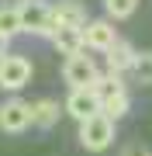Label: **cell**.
Returning <instances> with one entry per match:
<instances>
[{"label": "cell", "mask_w": 152, "mask_h": 156, "mask_svg": "<svg viewBox=\"0 0 152 156\" xmlns=\"http://www.w3.org/2000/svg\"><path fill=\"white\" fill-rule=\"evenodd\" d=\"M79 142H83V149H90V153H104L107 146L114 142V122L107 115H90V118H83L79 122Z\"/></svg>", "instance_id": "6da1fadb"}, {"label": "cell", "mask_w": 152, "mask_h": 156, "mask_svg": "<svg viewBox=\"0 0 152 156\" xmlns=\"http://www.w3.org/2000/svg\"><path fill=\"white\" fill-rule=\"evenodd\" d=\"M97 76H100V69H97V62L86 56V52L66 56V62H62V80H66L69 87H93Z\"/></svg>", "instance_id": "7a4b0ae2"}, {"label": "cell", "mask_w": 152, "mask_h": 156, "mask_svg": "<svg viewBox=\"0 0 152 156\" xmlns=\"http://www.w3.org/2000/svg\"><path fill=\"white\" fill-rule=\"evenodd\" d=\"M24 128H31V104L21 97H11L0 104V132L7 135H21Z\"/></svg>", "instance_id": "3957f363"}, {"label": "cell", "mask_w": 152, "mask_h": 156, "mask_svg": "<svg viewBox=\"0 0 152 156\" xmlns=\"http://www.w3.org/2000/svg\"><path fill=\"white\" fill-rule=\"evenodd\" d=\"M21 31L49 35L52 31V4H45V0H24L21 4Z\"/></svg>", "instance_id": "277c9868"}, {"label": "cell", "mask_w": 152, "mask_h": 156, "mask_svg": "<svg viewBox=\"0 0 152 156\" xmlns=\"http://www.w3.org/2000/svg\"><path fill=\"white\" fill-rule=\"evenodd\" d=\"M97 111H100V94L93 87H69V97H66V115L69 118L83 122V118H90Z\"/></svg>", "instance_id": "5b68a950"}, {"label": "cell", "mask_w": 152, "mask_h": 156, "mask_svg": "<svg viewBox=\"0 0 152 156\" xmlns=\"http://www.w3.org/2000/svg\"><path fill=\"white\" fill-rule=\"evenodd\" d=\"M31 80V62L24 56H0V87L7 90H21L24 83Z\"/></svg>", "instance_id": "8992f818"}, {"label": "cell", "mask_w": 152, "mask_h": 156, "mask_svg": "<svg viewBox=\"0 0 152 156\" xmlns=\"http://www.w3.org/2000/svg\"><path fill=\"white\" fill-rule=\"evenodd\" d=\"M86 7L79 0H56L52 4V28H83Z\"/></svg>", "instance_id": "52a82bcc"}, {"label": "cell", "mask_w": 152, "mask_h": 156, "mask_svg": "<svg viewBox=\"0 0 152 156\" xmlns=\"http://www.w3.org/2000/svg\"><path fill=\"white\" fill-rule=\"evenodd\" d=\"M118 42V31H114L111 21H86L83 24V45L90 52H107Z\"/></svg>", "instance_id": "ba28073f"}, {"label": "cell", "mask_w": 152, "mask_h": 156, "mask_svg": "<svg viewBox=\"0 0 152 156\" xmlns=\"http://www.w3.org/2000/svg\"><path fill=\"white\" fill-rule=\"evenodd\" d=\"M52 45L62 52V56H76V52H86L83 45V28H52L49 31Z\"/></svg>", "instance_id": "9c48e42d"}, {"label": "cell", "mask_w": 152, "mask_h": 156, "mask_svg": "<svg viewBox=\"0 0 152 156\" xmlns=\"http://www.w3.org/2000/svg\"><path fill=\"white\" fill-rule=\"evenodd\" d=\"M104 59H107V69H111V73H128L131 62H135V49H131L124 38H118L111 49L104 52Z\"/></svg>", "instance_id": "30bf717a"}, {"label": "cell", "mask_w": 152, "mask_h": 156, "mask_svg": "<svg viewBox=\"0 0 152 156\" xmlns=\"http://www.w3.org/2000/svg\"><path fill=\"white\" fill-rule=\"evenodd\" d=\"M59 115H62V104L52 97H42L31 104V125H38V128H52L59 122Z\"/></svg>", "instance_id": "8fae6325"}, {"label": "cell", "mask_w": 152, "mask_h": 156, "mask_svg": "<svg viewBox=\"0 0 152 156\" xmlns=\"http://www.w3.org/2000/svg\"><path fill=\"white\" fill-rule=\"evenodd\" d=\"M128 108H131L128 90H121V94H111V97H104V101H100V115H107L111 122L124 118V115H128Z\"/></svg>", "instance_id": "7c38bea8"}, {"label": "cell", "mask_w": 152, "mask_h": 156, "mask_svg": "<svg viewBox=\"0 0 152 156\" xmlns=\"http://www.w3.org/2000/svg\"><path fill=\"white\" fill-rule=\"evenodd\" d=\"M21 31V4H0V35L14 38Z\"/></svg>", "instance_id": "4fadbf2b"}, {"label": "cell", "mask_w": 152, "mask_h": 156, "mask_svg": "<svg viewBox=\"0 0 152 156\" xmlns=\"http://www.w3.org/2000/svg\"><path fill=\"white\" fill-rule=\"evenodd\" d=\"M93 90H97V94H100V101H104V97H111V94H121V90H128V87H124L121 73H111V69H107L104 76H97Z\"/></svg>", "instance_id": "5bb4252c"}, {"label": "cell", "mask_w": 152, "mask_h": 156, "mask_svg": "<svg viewBox=\"0 0 152 156\" xmlns=\"http://www.w3.org/2000/svg\"><path fill=\"white\" fill-rule=\"evenodd\" d=\"M138 7V0H104V11L111 21H124V17H131Z\"/></svg>", "instance_id": "9a60e30c"}, {"label": "cell", "mask_w": 152, "mask_h": 156, "mask_svg": "<svg viewBox=\"0 0 152 156\" xmlns=\"http://www.w3.org/2000/svg\"><path fill=\"white\" fill-rule=\"evenodd\" d=\"M131 76H135L138 83H152V52H135Z\"/></svg>", "instance_id": "2e32d148"}, {"label": "cell", "mask_w": 152, "mask_h": 156, "mask_svg": "<svg viewBox=\"0 0 152 156\" xmlns=\"http://www.w3.org/2000/svg\"><path fill=\"white\" fill-rule=\"evenodd\" d=\"M121 156H152V153H149V146L131 142V146H124V153H121Z\"/></svg>", "instance_id": "e0dca14e"}, {"label": "cell", "mask_w": 152, "mask_h": 156, "mask_svg": "<svg viewBox=\"0 0 152 156\" xmlns=\"http://www.w3.org/2000/svg\"><path fill=\"white\" fill-rule=\"evenodd\" d=\"M7 42H11V38H7V35H0V56H7Z\"/></svg>", "instance_id": "ac0fdd59"}, {"label": "cell", "mask_w": 152, "mask_h": 156, "mask_svg": "<svg viewBox=\"0 0 152 156\" xmlns=\"http://www.w3.org/2000/svg\"><path fill=\"white\" fill-rule=\"evenodd\" d=\"M14 4H24V0H14Z\"/></svg>", "instance_id": "d6986e66"}]
</instances>
